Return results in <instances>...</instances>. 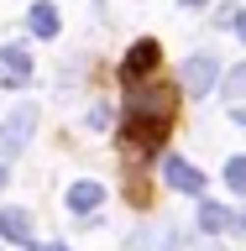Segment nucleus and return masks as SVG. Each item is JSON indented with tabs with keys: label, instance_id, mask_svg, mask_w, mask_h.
<instances>
[{
	"label": "nucleus",
	"instance_id": "f257e3e1",
	"mask_svg": "<svg viewBox=\"0 0 246 251\" xmlns=\"http://www.w3.org/2000/svg\"><path fill=\"white\" fill-rule=\"evenodd\" d=\"M168 115H173V89H152V100L147 94L131 100V131L137 136H157L168 126Z\"/></svg>",
	"mask_w": 246,
	"mask_h": 251
},
{
	"label": "nucleus",
	"instance_id": "f03ea898",
	"mask_svg": "<svg viewBox=\"0 0 246 251\" xmlns=\"http://www.w3.org/2000/svg\"><path fill=\"white\" fill-rule=\"evenodd\" d=\"M31 131H37V105H16L11 115H5V126H0V152L16 157L31 141Z\"/></svg>",
	"mask_w": 246,
	"mask_h": 251
},
{
	"label": "nucleus",
	"instance_id": "7ed1b4c3",
	"mask_svg": "<svg viewBox=\"0 0 246 251\" xmlns=\"http://www.w3.org/2000/svg\"><path fill=\"white\" fill-rule=\"evenodd\" d=\"M215 84H220V58H215V52H194V58L184 63V89H189V100H204Z\"/></svg>",
	"mask_w": 246,
	"mask_h": 251
},
{
	"label": "nucleus",
	"instance_id": "20e7f679",
	"mask_svg": "<svg viewBox=\"0 0 246 251\" xmlns=\"http://www.w3.org/2000/svg\"><path fill=\"white\" fill-rule=\"evenodd\" d=\"M131 251H184V241L173 225H147V230L131 235Z\"/></svg>",
	"mask_w": 246,
	"mask_h": 251
},
{
	"label": "nucleus",
	"instance_id": "39448f33",
	"mask_svg": "<svg viewBox=\"0 0 246 251\" xmlns=\"http://www.w3.org/2000/svg\"><path fill=\"white\" fill-rule=\"evenodd\" d=\"M163 178H168L178 194H204V173H199V168H189L184 157H168V162H163Z\"/></svg>",
	"mask_w": 246,
	"mask_h": 251
},
{
	"label": "nucleus",
	"instance_id": "423d86ee",
	"mask_svg": "<svg viewBox=\"0 0 246 251\" xmlns=\"http://www.w3.org/2000/svg\"><path fill=\"white\" fill-rule=\"evenodd\" d=\"M105 204V183H94V178H79L74 188H68V209L74 215H94Z\"/></svg>",
	"mask_w": 246,
	"mask_h": 251
},
{
	"label": "nucleus",
	"instance_id": "0eeeda50",
	"mask_svg": "<svg viewBox=\"0 0 246 251\" xmlns=\"http://www.w3.org/2000/svg\"><path fill=\"white\" fill-rule=\"evenodd\" d=\"M157 68V42H137L131 52H126V63H121V74H126V84H137L141 74H152Z\"/></svg>",
	"mask_w": 246,
	"mask_h": 251
},
{
	"label": "nucleus",
	"instance_id": "6e6552de",
	"mask_svg": "<svg viewBox=\"0 0 246 251\" xmlns=\"http://www.w3.org/2000/svg\"><path fill=\"white\" fill-rule=\"evenodd\" d=\"M0 235L31 246V215H27V209H0Z\"/></svg>",
	"mask_w": 246,
	"mask_h": 251
},
{
	"label": "nucleus",
	"instance_id": "1a4fd4ad",
	"mask_svg": "<svg viewBox=\"0 0 246 251\" xmlns=\"http://www.w3.org/2000/svg\"><path fill=\"white\" fill-rule=\"evenodd\" d=\"M0 68H5V84H21V78H31L27 47H5V52H0Z\"/></svg>",
	"mask_w": 246,
	"mask_h": 251
},
{
	"label": "nucleus",
	"instance_id": "9d476101",
	"mask_svg": "<svg viewBox=\"0 0 246 251\" xmlns=\"http://www.w3.org/2000/svg\"><path fill=\"white\" fill-rule=\"evenodd\" d=\"M231 225H236V215H231V209H225V204H210V199L199 204V230L220 235V230H231Z\"/></svg>",
	"mask_w": 246,
	"mask_h": 251
},
{
	"label": "nucleus",
	"instance_id": "9b49d317",
	"mask_svg": "<svg viewBox=\"0 0 246 251\" xmlns=\"http://www.w3.org/2000/svg\"><path fill=\"white\" fill-rule=\"evenodd\" d=\"M27 26H31V37H58V11H53L47 0H37L31 16H27Z\"/></svg>",
	"mask_w": 246,
	"mask_h": 251
},
{
	"label": "nucleus",
	"instance_id": "f8f14e48",
	"mask_svg": "<svg viewBox=\"0 0 246 251\" xmlns=\"http://www.w3.org/2000/svg\"><path fill=\"white\" fill-rule=\"evenodd\" d=\"M225 183H231L236 194H246V157H231V162H225Z\"/></svg>",
	"mask_w": 246,
	"mask_h": 251
},
{
	"label": "nucleus",
	"instance_id": "ddd939ff",
	"mask_svg": "<svg viewBox=\"0 0 246 251\" xmlns=\"http://www.w3.org/2000/svg\"><path fill=\"white\" fill-rule=\"evenodd\" d=\"M225 94H231V100H246V63H241V68H231V78H225Z\"/></svg>",
	"mask_w": 246,
	"mask_h": 251
},
{
	"label": "nucleus",
	"instance_id": "4468645a",
	"mask_svg": "<svg viewBox=\"0 0 246 251\" xmlns=\"http://www.w3.org/2000/svg\"><path fill=\"white\" fill-rule=\"evenodd\" d=\"M110 121H115V110H110V105H94L89 110V126H94V131H105Z\"/></svg>",
	"mask_w": 246,
	"mask_h": 251
},
{
	"label": "nucleus",
	"instance_id": "2eb2a0df",
	"mask_svg": "<svg viewBox=\"0 0 246 251\" xmlns=\"http://www.w3.org/2000/svg\"><path fill=\"white\" fill-rule=\"evenodd\" d=\"M236 37H241V42H246V11L236 16Z\"/></svg>",
	"mask_w": 246,
	"mask_h": 251
},
{
	"label": "nucleus",
	"instance_id": "dca6fc26",
	"mask_svg": "<svg viewBox=\"0 0 246 251\" xmlns=\"http://www.w3.org/2000/svg\"><path fill=\"white\" fill-rule=\"evenodd\" d=\"M231 121H236V126H246V110H236V115H231Z\"/></svg>",
	"mask_w": 246,
	"mask_h": 251
},
{
	"label": "nucleus",
	"instance_id": "f3484780",
	"mask_svg": "<svg viewBox=\"0 0 246 251\" xmlns=\"http://www.w3.org/2000/svg\"><path fill=\"white\" fill-rule=\"evenodd\" d=\"M5 183H11V173H5V168H0V188H5Z\"/></svg>",
	"mask_w": 246,
	"mask_h": 251
},
{
	"label": "nucleus",
	"instance_id": "a211bd4d",
	"mask_svg": "<svg viewBox=\"0 0 246 251\" xmlns=\"http://www.w3.org/2000/svg\"><path fill=\"white\" fill-rule=\"evenodd\" d=\"M184 5H194V11H199V5H204V0H184Z\"/></svg>",
	"mask_w": 246,
	"mask_h": 251
},
{
	"label": "nucleus",
	"instance_id": "6ab92c4d",
	"mask_svg": "<svg viewBox=\"0 0 246 251\" xmlns=\"http://www.w3.org/2000/svg\"><path fill=\"white\" fill-rule=\"evenodd\" d=\"M236 225H241V230H246V215H241V220H236Z\"/></svg>",
	"mask_w": 246,
	"mask_h": 251
}]
</instances>
